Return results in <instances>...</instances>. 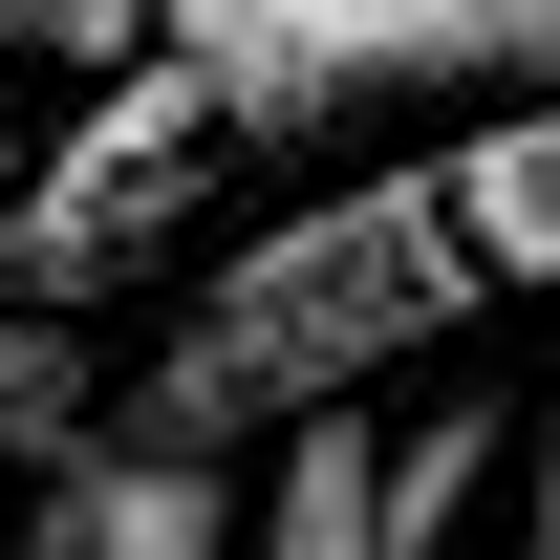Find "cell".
<instances>
[{
    "mask_svg": "<svg viewBox=\"0 0 560 560\" xmlns=\"http://www.w3.org/2000/svg\"><path fill=\"white\" fill-rule=\"evenodd\" d=\"M453 324H495L453 195H431V173H324L302 215H259V237L173 302V346H151L130 410L195 431V453H280L302 410H366V388L431 366Z\"/></svg>",
    "mask_w": 560,
    "mask_h": 560,
    "instance_id": "obj_1",
    "label": "cell"
},
{
    "mask_svg": "<svg viewBox=\"0 0 560 560\" xmlns=\"http://www.w3.org/2000/svg\"><path fill=\"white\" fill-rule=\"evenodd\" d=\"M237 151H366L431 108H560V0H151Z\"/></svg>",
    "mask_w": 560,
    "mask_h": 560,
    "instance_id": "obj_2",
    "label": "cell"
},
{
    "mask_svg": "<svg viewBox=\"0 0 560 560\" xmlns=\"http://www.w3.org/2000/svg\"><path fill=\"white\" fill-rule=\"evenodd\" d=\"M237 173V130H215V86L173 66V44H130V66L86 86V130L44 151V195H22V280H108L130 237H173V215Z\"/></svg>",
    "mask_w": 560,
    "mask_h": 560,
    "instance_id": "obj_3",
    "label": "cell"
},
{
    "mask_svg": "<svg viewBox=\"0 0 560 560\" xmlns=\"http://www.w3.org/2000/svg\"><path fill=\"white\" fill-rule=\"evenodd\" d=\"M495 475V410H302L259 453V517H237V560H431L453 539V495Z\"/></svg>",
    "mask_w": 560,
    "mask_h": 560,
    "instance_id": "obj_4",
    "label": "cell"
},
{
    "mask_svg": "<svg viewBox=\"0 0 560 560\" xmlns=\"http://www.w3.org/2000/svg\"><path fill=\"white\" fill-rule=\"evenodd\" d=\"M237 453H195V431H151V410H108V431H66L44 475H22V517L0 539L22 560H237Z\"/></svg>",
    "mask_w": 560,
    "mask_h": 560,
    "instance_id": "obj_5",
    "label": "cell"
},
{
    "mask_svg": "<svg viewBox=\"0 0 560 560\" xmlns=\"http://www.w3.org/2000/svg\"><path fill=\"white\" fill-rule=\"evenodd\" d=\"M431 195H453V237H475L495 302H539L560 280V108H475V130L431 151Z\"/></svg>",
    "mask_w": 560,
    "mask_h": 560,
    "instance_id": "obj_6",
    "label": "cell"
},
{
    "mask_svg": "<svg viewBox=\"0 0 560 560\" xmlns=\"http://www.w3.org/2000/svg\"><path fill=\"white\" fill-rule=\"evenodd\" d=\"M66 431H86V346H66V324H22V302H0V475H44Z\"/></svg>",
    "mask_w": 560,
    "mask_h": 560,
    "instance_id": "obj_7",
    "label": "cell"
},
{
    "mask_svg": "<svg viewBox=\"0 0 560 560\" xmlns=\"http://www.w3.org/2000/svg\"><path fill=\"white\" fill-rule=\"evenodd\" d=\"M151 44V0H0V66H44V86H108Z\"/></svg>",
    "mask_w": 560,
    "mask_h": 560,
    "instance_id": "obj_8",
    "label": "cell"
},
{
    "mask_svg": "<svg viewBox=\"0 0 560 560\" xmlns=\"http://www.w3.org/2000/svg\"><path fill=\"white\" fill-rule=\"evenodd\" d=\"M517 475H539V517H517V539H560V410H539V453H517Z\"/></svg>",
    "mask_w": 560,
    "mask_h": 560,
    "instance_id": "obj_9",
    "label": "cell"
},
{
    "mask_svg": "<svg viewBox=\"0 0 560 560\" xmlns=\"http://www.w3.org/2000/svg\"><path fill=\"white\" fill-rule=\"evenodd\" d=\"M0 302H22V151H0Z\"/></svg>",
    "mask_w": 560,
    "mask_h": 560,
    "instance_id": "obj_10",
    "label": "cell"
},
{
    "mask_svg": "<svg viewBox=\"0 0 560 560\" xmlns=\"http://www.w3.org/2000/svg\"><path fill=\"white\" fill-rule=\"evenodd\" d=\"M517 560H560V539H517Z\"/></svg>",
    "mask_w": 560,
    "mask_h": 560,
    "instance_id": "obj_11",
    "label": "cell"
},
{
    "mask_svg": "<svg viewBox=\"0 0 560 560\" xmlns=\"http://www.w3.org/2000/svg\"><path fill=\"white\" fill-rule=\"evenodd\" d=\"M0 560H22V539H0Z\"/></svg>",
    "mask_w": 560,
    "mask_h": 560,
    "instance_id": "obj_12",
    "label": "cell"
}]
</instances>
